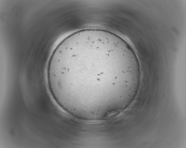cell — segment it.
Returning <instances> with one entry per match:
<instances>
[{"mask_svg":"<svg viewBox=\"0 0 186 148\" xmlns=\"http://www.w3.org/2000/svg\"><path fill=\"white\" fill-rule=\"evenodd\" d=\"M137 75L125 42L99 29L80 30L64 38L52 54L47 70L53 97L69 112L105 109L111 95L116 99L112 93L117 97L114 93L118 96Z\"/></svg>","mask_w":186,"mask_h":148,"instance_id":"cell-1","label":"cell"}]
</instances>
